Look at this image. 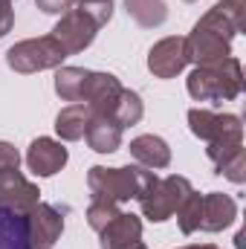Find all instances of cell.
Wrapping results in <instances>:
<instances>
[{
	"label": "cell",
	"mask_w": 246,
	"mask_h": 249,
	"mask_svg": "<svg viewBox=\"0 0 246 249\" xmlns=\"http://www.w3.org/2000/svg\"><path fill=\"white\" fill-rule=\"evenodd\" d=\"M244 12L246 3L238 0H220L211 6L194 29L185 35L188 41V58L191 64H214L232 55V41L244 32Z\"/></svg>",
	"instance_id": "cell-1"
},
{
	"label": "cell",
	"mask_w": 246,
	"mask_h": 249,
	"mask_svg": "<svg viewBox=\"0 0 246 249\" xmlns=\"http://www.w3.org/2000/svg\"><path fill=\"white\" fill-rule=\"evenodd\" d=\"M188 96L194 102H209V105H220V102H235L244 93V70L235 55L223 58L214 64H197L188 78H185Z\"/></svg>",
	"instance_id": "cell-2"
},
{
	"label": "cell",
	"mask_w": 246,
	"mask_h": 249,
	"mask_svg": "<svg viewBox=\"0 0 246 249\" xmlns=\"http://www.w3.org/2000/svg\"><path fill=\"white\" fill-rule=\"evenodd\" d=\"M154 180H157V174L145 165H122V168L93 165L87 171L90 197H102V200H110V203H119V206L136 200Z\"/></svg>",
	"instance_id": "cell-3"
},
{
	"label": "cell",
	"mask_w": 246,
	"mask_h": 249,
	"mask_svg": "<svg viewBox=\"0 0 246 249\" xmlns=\"http://www.w3.org/2000/svg\"><path fill=\"white\" fill-rule=\"evenodd\" d=\"M191 191H194V186H191L188 177L168 174V177H157L136 197V203L142 209V217H148L151 223H165L168 217L177 214V209L183 206V200Z\"/></svg>",
	"instance_id": "cell-4"
},
{
	"label": "cell",
	"mask_w": 246,
	"mask_h": 249,
	"mask_svg": "<svg viewBox=\"0 0 246 249\" xmlns=\"http://www.w3.org/2000/svg\"><path fill=\"white\" fill-rule=\"evenodd\" d=\"M64 61H67V53H64V47L53 35L26 38V41H18L15 47L6 50L9 70H15L20 75H32V72H44V70H58Z\"/></svg>",
	"instance_id": "cell-5"
},
{
	"label": "cell",
	"mask_w": 246,
	"mask_h": 249,
	"mask_svg": "<svg viewBox=\"0 0 246 249\" xmlns=\"http://www.w3.org/2000/svg\"><path fill=\"white\" fill-rule=\"evenodd\" d=\"M188 127L206 145L244 139V119L238 113H217V110H206V107H191L188 110Z\"/></svg>",
	"instance_id": "cell-6"
},
{
	"label": "cell",
	"mask_w": 246,
	"mask_h": 249,
	"mask_svg": "<svg viewBox=\"0 0 246 249\" xmlns=\"http://www.w3.org/2000/svg\"><path fill=\"white\" fill-rule=\"evenodd\" d=\"M99 35V26L90 15H84L81 9H70L58 18V23L53 26V38L64 47L67 55H78L84 53Z\"/></svg>",
	"instance_id": "cell-7"
},
{
	"label": "cell",
	"mask_w": 246,
	"mask_h": 249,
	"mask_svg": "<svg viewBox=\"0 0 246 249\" xmlns=\"http://www.w3.org/2000/svg\"><path fill=\"white\" fill-rule=\"evenodd\" d=\"M188 64V41L183 35H168L148 50V70L154 78H177Z\"/></svg>",
	"instance_id": "cell-8"
},
{
	"label": "cell",
	"mask_w": 246,
	"mask_h": 249,
	"mask_svg": "<svg viewBox=\"0 0 246 249\" xmlns=\"http://www.w3.org/2000/svg\"><path fill=\"white\" fill-rule=\"evenodd\" d=\"M41 203V188L32 180H26L18 168L0 171V209L29 214Z\"/></svg>",
	"instance_id": "cell-9"
},
{
	"label": "cell",
	"mask_w": 246,
	"mask_h": 249,
	"mask_svg": "<svg viewBox=\"0 0 246 249\" xmlns=\"http://www.w3.org/2000/svg\"><path fill=\"white\" fill-rule=\"evenodd\" d=\"M206 157L211 160L214 174L226 177V180L235 183V186L246 183V148H244V139L211 142V145H206Z\"/></svg>",
	"instance_id": "cell-10"
},
{
	"label": "cell",
	"mask_w": 246,
	"mask_h": 249,
	"mask_svg": "<svg viewBox=\"0 0 246 249\" xmlns=\"http://www.w3.org/2000/svg\"><path fill=\"white\" fill-rule=\"evenodd\" d=\"M67 160H70V151L61 145V139H53V136H38L26 148V165L35 177H55L67 165Z\"/></svg>",
	"instance_id": "cell-11"
},
{
	"label": "cell",
	"mask_w": 246,
	"mask_h": 249,
	"mask_svg": "<svg viewBox=\"0 0 246 249\" xmlns=\"http://www.w3.org/2000/svg\"><path fill=\"white\" fill-rule=\"evenodd\" d=\"M64 214H67V206H53V203H38L29 212V232H32L35 247L53 249L61 241Z\"/></svg>",
	"instance_id": "cell-12"
},
{
	"label": "cell",
	"mask_w": 246,
	"mask_h": 249,
	"mask_svg": "<svg viewBox=\"0 0 246 249\" xmlns=\"http://www.w3.org/2000/svg\"><path fill=\"white\" fill-rule=\"evenodd\" d=\"M238 220V203L235 197L223 194V191H209L203 194V206H200V229L197 232H223Z\"/></svg>",
	"instance_id": "cell-13"
},
{
	"label": "cell",
	"mask_w": 246,
	"mask_h": 249,
	"mask_svg": "<svg viewBox=\"0 0 246 249\" xmlns=\"http://www.w3.org/2000/svg\"><path fill=\"white\" fill-rule=\"evenodd\" d=\"M122 90H124L122 81H119L113 72H99V70H93L81 102L90 105L93 113H99V116H110L113 107H116V102H119V96H122Z\"/></svg>",
	"instance_id": "cell-14"
},
{
	"label": "cell",
	"mask_w": 246,
	"mask_h": 249,
	"mask_svg": "<svg viewBox=\"0 0 246 249\" xmlns=\"http://www.w3.org/2000/svg\"><path fill=\"white\" fill-rule=\"evenodd\" d=\"M127 151H130V157H133L136 165H145L151 171H162V168L171 165V148L157 133H142V136L130 139Z\"/></svg>",
	"instance_id": "cell-15"
},
{
	"label": "cell",
	"mask_w": 246,
	"mask_h": 249,
	"mask_svg": "<svg viewBox=\"0 0 246 249\" xmlns=\"http://www.w3.org/2000/svg\"><path fill=\"white\" fill-rule=\"evenodd\" d=\"M0 249H41L29 232V214L0 209Z\"/></svg>",
	"instance_id": "cell-16"
},
{
	"label": "cell",
	"mask_w": 246,
	"mask_h": 249,
	"mask_svg": "<svg viewBox=\"0 0 246 249\" xmlns=\"http://www.w3.org/2000/svg\"><path fill=\"white\" fill-rule=\"evenodd\" d=\"M93 116H96L93 107L84 105V102H75V105L61 107V113L55 116V133H58V139L61 142H78V139H84Z\"/></svg>",
	"instance_id": "cell-17"
},
{
	"label": "cell",
	"mask_w": 246,
	"mask_h": 249,
	"mask_svg": "<svg viewBox=\"0 0 246 249\" xmlns=\"http://www.w3.org/2000/svg\"><path fill=\"white\" fill-rule=\"evenodd\" d=\"M142 241V220L130 212H119L102 232H99V244L102 249H119L124 244Z\"/></svg>",
	"instance_id": "cell-18"
},
{
	"label": "cell",
	"mask_w": 246,
	"mask_h": 249,
	"mask_svg": "<svg viewBox=\"0 0 246 249\" xmlns=\"http://www.w3.org/2000/svg\"><path fill=\"white\" fill-rule=\"evenodd\" d=\"M122 133L124 130L110 116L96 113L90 127H87V133H84V139H87L90 151H96V154H116L122 148Z\"/></svg>",
	"instance_id": "cell-19"
},
{
	"label": "cell",
	"mask_w": 246,
	"mask_h": 249,
	"mask_svg": "<svg viewBox=\"0 0 246 249\" xmlns=\"http://www.w3.org/2000/svg\"><path fill=\"white\" fill-rule=\"evenodd\" d=\"M90 72L93 70H84V67H70L61 64L55 70V93L61 96L64 102H81L84 99V90H87V81H90Z\"/></svg>",
	"instance_id": "cell-20"
},
{
	"label": "cell",
	"mask_w": 246,
	"mask_h": 249,
	"mask_svg": "<svg viewBox=\"0 0 246 249\" xmlns=\"http://www.w3.org/2000/svg\"><path fill=\"white\" fill-rule=\"evenodd\" d=\"M124 9H127L130 20L142 29H157L168 20L165 0H124Z\"/></svg>",
	"instance_id": "cell-21"
},
{
	"label": "cell",
	"mask_w": 246,
	"mask_h": 249,
	"mask_svg": "<svg viewBox=\"0 0 246 249\" xmlns=\"http://www.w3.org/2000/svg\"><path fill=\"white\" fill-rule=\"evenodd\" d=\"M142 116H145V105H142L139 93L124 87L122 96H119V102H116V107H113V113H110V119L124 130V127L139 124V122H142Z\"/></svg>",
	"instance_id": "cell-22"
},
{
	"label": "cell",
	"mask_w": 246,
	"mask_h": 249,
	"mask_svg": "<svg viewBox=\"0 0 246 249\" xmlns=\"http://www.w3.org/2000/svg\"><path fill=\"white\" fill-rule=\"evenodd\" d=\"M122 209H119V203H110V200H102V197H90V206H87V226L99 235L116 214H119Z\"/></svg>",
	"instance_id": "cell-23"
},
{
	"label": "cell",
	"mask_w": 246,
	"mask_h": 249,
	"mask_svg": "<svg viewBox=\"0 0 246 249\" xmlns=\"http://www.w3.org/2000/svg\"><path fill=\"white\" fill-rule=\"evenodd\" d=\"M200 206H203V194L191 191L183 200V206L177 209V223H180L183 235H194L200 229Z\"/></svg>",
	"instance_id": "cell-24"
},
{
	"label": "cell",
	"mask_w": 246,
	"mask_h": 249,
	"mask_svg": "<svg viewBox=\"0 0 246 249\" xmlns=\"http://www.w3.org/2000/svg\"><path fill=\"white\" fill-rule=\"evenodd\" d=\"M72 9H81L84 15H90L96 20V26H107L110 18H113V0H72Z\"/></svg>",
	"instance_id": "cell-25"
},
{
	"label": "cell",
	"mask_w": 246,
	"mask_h": 249,
	"mask_svg": "<svg viewBox=\"0 0 246 249\" xmlns=\"http://www.w3.org/2000/svg\"><path fill=\"white\" fill-rule=\"evenodd\" d=\"M6 168H20V154L12 142L0 139V171H6Z\"/></svg>",
	"instance_id": "cell-26"
},
{
	"label": "cell",
	"mask_w": 246,
	"mask_h": 249,
	"mask_svg": "<svg viewBox=\"0 0 246 249\" xmlns=\"http://www.w3.org/2000/svg\"><path fill=\"white\" fill-rule=\"evenodd\" d=\"M15 26V0H0V38H6Z\"/></svg>",
	"instance_id": "cell-27"
},
{
	"label": "cell",
	"mask_w": 246,
	"mask_h": 249,
	"mask_svg": "<svg viewBox=\"0 0 246 249\" xmlns=\"http://www.w3.org/2000/svg\"><path fill=\"white\" fill-rule=\"evenodd\" d=\"M35 6H38L44 15H58V18H61L64 12L72 9V0H35Z\"/></svg>",
	"instance_id": "cell-28"
},
{
	"label": "cell",
	"mask_w": 246,
	"mask_h": 249,
	"mask_svg": "<svg viewBox=\"0 0 246 249\" xmlns=\"http://www.w3.org/2000/svg\"><path fill=\"white\" fill-rule=\"evenodd\" d=\"M180 249H217L214 244H188V247H180Z\"/></svg>",
	"instance_id": "cell-29"
},
{
	"label": "cell",
	"mask_w": 246,
	"mask_h": 249,
	"mask_svg": "<svg viewBox=\"0 0 246 249\" xmlns=\"http://www.w3.org/2000/svg\"><path fill=\"white\" fill-rule=\"evenodd\" d=\"M119 249H148L142 241H133V244H124V247H119Z\"/></svg>",
	"instance_id": "cell-30"
},
{
	"label": "cell",
	"mask_w": 246,
	"mask_h": 249,
	"mask_svg": "<svg viewBox=\"0 0 246 249\" xmlns=\"http://www.w3.org/2000/svg\"><path fill=\"white\" fill-rule=\"evenodd\" d=\"M235 244H238V249H244V244H246V241H244V232H238V235H235Z\"/></svg>",
	"instance_id": "cell-31"
},
{
	"label": "cell",
	"mask_w": 246,
	"mask_h": 249,
	"mask_svg": "<svg viewBox=\"0 0 246 249\" xmlns=\"http://www.w3.org/2000/svg\"><path fill=\"white\" fill-rule=\"evenodd\" d=\"M185 3H197V0H185Z\"/></svg>",
	"instance_id": "cell-32"
},
{
	"label": "cell",
	"mask_w": 246,
	"mask_h": 249,
	"mask_svg": "<svg viewBox=\"0 0 246 249\" xmlns=\"http://www.w3.org/2000/svg\"><path fill=\"white\" fill-rule=\"evenodd\" d=\"M238 3H246V0H238Z\"/></svg>",
	"instance_id": "cell-33"
}]
</instances>
